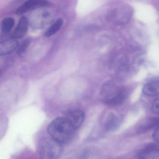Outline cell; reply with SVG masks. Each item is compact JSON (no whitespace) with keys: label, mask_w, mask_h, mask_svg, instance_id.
<instances>
[{"label":"cell","mask_w":159,"mask_h":159,"mask_svg":"<svg viewBox=\"0 0 159 159\" xmlns=\"http://www.w3.org/2000/svg\"><path fill=\"white\" fill-rule=\"evenodd\" d=\"M75 130L66 118L55 119L48 127L50 137L62 144L71 140Z\"/></svg>","instance_id":"cell-1"},{"label":"cell","mask_w":159,"mask_h":159,"mask_svg":"<svg viewBox=\"0 0 159 159\" xmlns=\"http://www.w3.org/2000/svg\"><path fill=\"white\" fill-rule=\"evenodd\" d=\"M62 151L63 144L51 137L43 139L40 143V159H58Z\"/></svg>","instance_id":"cell-2"},{"label":"cell","mask_w":159,"mask_h":159,"mask_svg":"<svg viewBox=\"0 0 159 159\" xmlns=\"http://www.w3.org/2000/svg\"><path fill=\"white\" fill-rule=\"evenodd\" d=\"M126 92L124 90L118 89L111 84L106 85L102 91L103 101L107 104L117 105L122 103L126 99Z\"/></svg>","instance_id":"cell-3"},{"label":"cell","mask_w":159,"mask_h":159,"mask_svg":"<svg viewBox=\"0 0 159 159\" xmlns=\"http://www.w3.org/2000/svg\"><path fill=\"white\" fill-rule=\"evenodd\" d=\"M47 0H28L16 10V14L21 15L29 11L49 5Z\"/></svg>","instance_id":"cell-4"},{"label":"cell","mask_w":159,"mask_h":159,"mask_svg":"<svg viewBox=\"0 0 159 159\" xmlns=\"http://www.w3.org/2000/svg\"><path fill=\"white\" fill-rule=\"evenodd\" d=\"M75 129H79L84 120V113L80 110H74L70 111L65 117Z\"/></svg>","instance_id":"cell-5"},{"label":"cell","mask_w":159,"mask_h":159,"mask_svg":"<svg viewBox=\"0 0 159 159\" xmlns=\"http://www.w3.org/2000/svg\"><path fill=\"white\" fill-rule=\"evenodd\" d=\"M138 159H159V148L149 145L141 150L137 155Z\"/></svg>","instance_id":"cell-6"},{"label":"cell","mask_w":159,"mask_h":159,"mask_svg":"<svg viewBox=\"0 0 159 159\" xmlns=\"http://www.w3.org/2000/svg\"><path fill=\"white\" fill-rule=\"evenodd\" d=\"M29 21L27 18L22 16L17 26L12 34V39H20L24 37L28 31Z\"/></svg>","instance_id":"cell-7"},{"label":"cell","mask_w":159,"mask_h":159,"mask_svg":"<svg viewBox=\"0 0 159 159\" xmlns=\"http://www.w3.org/2000/svg\"><path fill=\"white\" fill-rule=\"evenodd\" d=\"M19 43L16 39H11L0 42V56L11 54L16 50Z\"/></svg>","instance_id":"cell-8"},{"label":"cell","mask_w":159,"mask_h":159,"mask_svg":"<svg viewBox=\"0 0 159 159\" xmlns=\"http://www.w3.org/2000/svg\"><path fill=\"white\" fill-rule=\"evenodd\" d=\"M143 92L148 96L159 95V80L151 81L146 84L143 88Z\"/></svg>","instance_id":"cell-9"},{"label":"cell","mask_w":159,"mask_h":159,"mask_svg":"<svg viewBox=\"0 0 159 159\" xmlns=\"http://www.w3.org/2000/svg\"><path fill=\"white\" fill-rule=\"evenodd\" d=\"M15 20L13 18L6 17L2 20L1 23L2 32L4 34H8L11 31L15 25Z\"/></svg>","instance_id":"cell-10"},{"label":"cell","mask_w":159,"mask_h":159,"mask_svg":"<svg viewBox=\"0 0 159 159\" xmlns=\"http://www.w3.org/2000/svg\"><path fill=\"white\" fill-rule=\"evenodd\" d=\"M63 21L61 19H59L55 23L49 27L45 33V36L49 37L57 33L62 26Z\"/></svg>","instance_id":"cell-11"},{"label":"cell","mask_w":159,"mask_h":159,"mask_svg":"<svg viewBox=\"0 0 159 159\" xmlns=\"http://www.w3.org/2000/svg\"><path fill=\"white\" fill-rule=\"evenodd\" d=\"M159 123V120H150L149 122H148L144 125H143L139 128L138 130V133L141 134L147 132L148 131L150 130L151 129H153L154 127H156L157 125H158Z\"/></svg>","instance_id":"cell-12"},{"label":"cell","mask_w":159,"mask_h":159,"mask_svg":"<svg viewBox=\"0 0 159 159\" xmlns=\"http://www.w3.org/2000/svg\"><path fill=\"white\" fill-rule=\"evenodd\" d=\"M30 44V39H27L21 42L20 45L19 44L18 47L16 50V53L18 55L20 56L24 54L28 49Z\"/></svg>","instance_id":"cell-13"},{"label":"cell","mask_w":159,"mask_h":159,"mask_svg":"<svg viewBox=\"0 0 159 159\" xmlns=\"http://www.w3.org/2000/svg\"><path fill=\"white\" fill-rule=\"evenodd\" d=\"M151 109L154 113L159 115V98L154 101L152 105Z\"/></svg>","instance_id":"cell-14"},{"label":"cell","mask_w":159,"mask_h":159,"mask_svg":"<svg viewBox=\"0 0 159 159\" xmlns=\"http://www.w3.org/2000/svg\"><path fill=\"white\" fill-rule=\"evenodd\" d=\"M152 137L157 143H159V127L155 131L153 135H152Z\"/></svg>","instance_id":"cell-15"},{"label":"cell","mask_w":159,"mask_h":159,"mask_svg":"<svg viewBox=\"0 0 159 159\" xmlns=\"http://www.w3.org/2000/svg\"><path fill=\"white\" fill-rule=\"evenodd\" d=\"M2 70H0V77L2 76Z\"/></svg>","instance_id":"cell-16"}]
</instances>
